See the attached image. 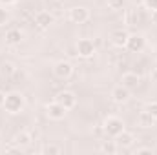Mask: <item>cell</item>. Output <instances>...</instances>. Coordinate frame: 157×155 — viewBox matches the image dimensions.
<instances>
[{
  "label": "cell",
  "mask_w": 157,
  "mask_h": 155,
  "mask_svg": "<svg viewBox=\"0 0 157 155\" xmlns=\"http://www.w3.org/2000/svg\"><path fill=\"white\" fill-rule=\"evenodd\" d=\"M130 93H132V91L121 84V86H115V88L112 89V99H113V102H117V104H124V102L130 100Z\"/></svg>",
  "instance_id": "cell-10"
},
{
  "label": "cell",
  "mask_w": 157,
  "mask_h": 155,
  "mask_svg": "<svg viewBox=\"0 0 157 155\" xmlns=\"http://www.w3.org/2000/svg\"><path fill=\"white\" fill-rule=\"evenodd\" d=\"M128 31H124V29H115V31H112V35H110V40H112V44L115 46V47H124L126 46V40H128Z\"/></svg>",
  "instance_id": "cell-12"
},
{
  "label": "cell",
  "mask_w": 157,
  "mask_h": 155,
  "mask_svg": "<svg viewBox=\"0 0 157 155\" xmlns=\"http://www.w3.org/2000/svg\"><path fill=\"white\" fill-rule=\"evenodd\" d=\"M130 53H141L144 47H146V39L139 33H133V35H128L126 40V46H124Z\"/></svg>",
  "instance_id": "cell-3"
},
{
  "label": "cell",
  "mask_w": 157,
  "mask_h": 155,
  "mask_svg": "<svg viewBox=\"0 0 157 155\" xmlns=\"http://www.w3.org/2000/svg\"><path fill=\"white\" fill-rule=\"evenodd\" d=\"M6 152H7V153H20V152H22V148H18V146L15 144V146H9Z\"/></svg>",
  "instance_id": "cell-25"
},
{
  "label": "cell",
  "mask_w": 157,
  "mask_h": 155,
  "mask_svg": "<svg viewBox=\"0 0 157 155\" xmlns=\"http://www.w3.org/2000/svg\"><path fill=\"white\" fill-rule=\"evenodd\" d=\"M46 2H57V0H46Z\"/></svg>",
  "instance_id": "cell-30"
},
{
  "label": "cell",
  "mask_w": 157,
  "mask_h": 155,
  "mask_svg": "<svg viewBox=\"0 0 157 155\" xmlns=\"http://www.w3.org/2000/svg\"><path fill=\"white\" fill-rule=\"evenodd\" d=\"M144 112H146V113H150V115L157 120V100H150V102H146Z\"/></svg>",
  "instance_id": "cell-18"
},
{
  "label": "cell",
  "mask_w": 157,
  "mask_h": 155,
  "mask_svg": "<svg viewBox=\"0 0 157 155\" xmlns=\"http://www.w3.org/2000/svg\"><path fill=\"white\" fill-rule=\"evenodd\" d=\"M150 77H152V80H155V82H157V70L154 71V73H150Z\"/></svg>",
  "instance_id": "cell-29"
},
{
  "label": "cell",
  "mask_w": 157,
  "mask_h": 155,
  "mask_svg": "<svg viewBox=\"0 0 157 155\" xmlns=\"http://www.w3.org/2000/svg\"><path fill=\"white\" fill-rule=\"evenodd\" d=\"M77 55L80 59H90L95 55V44L90 39H80L77 42Z\"/></svg>",
  "instance_id": "cell-6"
},
{
  "label": "cell",
  "mask_w": 157,
  "mask_h": 155,
  "mask_svg": "<svg viewBox=\"0 0 157 155\" xmlns=\"http://www.w3.org/2000/svg\"><path fill=\"white\" fill-rule=\"evenodd\" d=\"M66 113H68V110L64 106H60L57 100H53V102H49L46 106V115L49 117L51 120H62L66 117Z\"/></svg>",
  "instance_id": "cell-8"
},
{
  "label": "cell",
  "mask_w": 157,
  "mask_h": 155,
  "mask_svg": "<svg viewBox=\"0 0 157 155\" xmlns=\"http://www.w3.org/2000/svg\"><path fill=\"white\" fill-rule=\"evenodd\" d=\"M137 122H139V126L141 128H152L154 124H155V119L150 115V113H146L144 110L139 113V119H137Z\"/></svg>",
  "instance_id": "cell-16"
},
{
  "label": "cell",
  "mask_w": 157,
  "mask_h": 155,
  "mask_svg": "<svg viewBox=\"0 0 157 155\" xmlns=\"http://www.w3.org/2000/svg\"><path fill=\"white\" fill-rule=\"evenodd\" d=\"M53 73L55 77L60 78V80H66L73 75V66L68 62V60H59L55 66H53Z\"/></svg>",
  "instance_id": "cell-7"
},
{
  "label": "cell",
  "mask_w": 157,
  "mask_h": 155,
  "mask_svg": "<svg viewBox=\"0 0 157 155\" xmlns=\"http://www.w3.org/2000/svg\"><path fill=\"white\" fill-rule=\"evenodd\" d=\"M124 4H126V0H108V7H110V9H113V11L122 9V7H124Z\"/></svg>",
  "instance_id": "cell-19"
},
{
  "label": "cell",
  "mask_w": 157,
  "mask_h": 155,
  "mask_svg": "<svg viewBox=\"0 0 157 155\" xmlns=\"http://www.w3.org/2000/svg\"><path fill=\"white\" fill-rule=\"evenodd\" d=\"M115 142L119 144V148H130V146H133V142H135V137H133V133H130V131H121L117 137H115Z\"/></svg>",
  "instance_id": "cell-13"
},
{
  "label": "cell",
  "mask_w": 157,
  "mask_h": 155,
  "mask_svg": "<svg viewBox=\"0 0 157 155\" xmlns=\"http://www.w3.org/2000/svg\"><path fill=\"white\" fill-rule=\"evenodd\" d=\"M60 152H62V150H60V148H59V146H55V144H46V146H44V148H42V153H60Z\"/></svg>",
  "instance_id": "cell-20"
},
{
  "label": "cell",
  "mask_w": 157,
  "mask_h": 155,
  "mask_svg": "<svg viewBox=\"0 0 157 155\" xmlns=\"http://www.w3.org/2000/svg\"><path fill=\"white\" fill-rule=\"evenodd\" d=\"M101 152L102 153H108V155H113L119 152V144L115 141H104L102 144H101Z\"/></svg>",
  "instance_id": "cell-17"
},
{
  "label": "cell",
  "mask_w": 157,
  "mask_h": 155,
  "mask_svg": "<svg viewBox=\"0 0 157 155\" xmlns=\"http://www.w3.org/2000/svg\"><path fill=\"white\" fill-rule=\"evenodd\" d=\"M4 100H6V93L0 91V108H4Z\"/></svg>",
  "instance_id": "cell-26"
},
{
  "label": "cell",
  "mask_w": 157,
  "mask_h": 155,
  "mask_svg": "<svg viewBox=\"0 0 157 155\" xmlns=\"http://www.w3.org/2000/svg\"><path fill=\"white\" fill-rule=\"evenodd\" d=\"M22 39H24L22 31H20V29H17V28L9 29V31L6 33V44H9V46H17V44H20Z\"/></svg>",
  "instance_id": "cell-15"
},
{
  "label": "cell",
  "mask_w": 157,
  "mask_h": 155,
  "mask_svg": "<svg viewBox=\"0 0 157 155\" xmlns=\"http://www.w3.org/2000/svg\"><path fill=\"white\" fill-rule=\"evenodd\" d=\"M102 130H104V133L108 135V137H117L121 131H124V122H122V119H119L115 115H110L104 119V124H102Z\"/></svg>",
  "instance_id": "cell-2"
},
{
  "label": "cell",
  "mask_w": 157,
  "mask_h": 155,
  "mask_svg": "<svg viewBox=\"0 0 157 155\" xmlns=\"http://www.w3.org/2000/svg\"><path fill=\"white\" fill-rule=\"evenodd\" d=\"M53 22H55V17H53L49 11H39V13L35 15V24L39 26L40 29H48Z\"/></svg>",
  "instance_id": "cell-11"
},
{
  "label": "cell",
  "mask_w": 157,
  "mask_h": 155,
  "mask_svg": "<svg viewBox=\"0 0 157 155\" xmlns=\"http://www.w3.org/2000/svg\"><path fill=\"white\" fill-rule=\"evenodd\" d=\"M31 141H33V137H31V133H28V131H18V133H15V137H13V144H17L18 148H28L29 144H31Z\"/></svg>",
  "instance_id": "cell-14"
},
{
  "label": "cell",
  "mask_w": 157,
  "mask_h": 155,
  "mask_svg": "<svg viewBox=\"0 0 157 155\" xmlns=\"http://www.w3.org/2000/svg\"><path fill=\"white\" fill-rule=\"evenodd\" d=\"M13 2H17V0H0V4H4V6H9V4H13Z\"/></svg>",
  "instance_id": "cell-27"
},
{
  "label": "cell",
  "mask_w": 157,
  "mask_h": 155,
  "mask_svg": "<svg viewBox=\"0 0 157 155\" xmlns=\"http://www.w3.org/2000/svg\"><path fill=\"white\" fill-rule=\"evenodd\" d=\"M24 106H26V99H24L22 93H18V91H11V93L6 95L4 108H6L7 113L17 115V113H20V112L24 110Z\"/></svg>",
  "instance_id": "cell-1"
},
{
  "label": "cell",
  "mask_w": 157,
  "mask_h": 155,
  "mask_svg": "<svg viewBox=\"0 0 157 155\" xmlns=\"http://www.w3.org/2000/svg\"><path fill=\"white\" fill-rule=\"evenodd\" d=\"M13 71H15L13 64H9V62H7V64H2V70H0V73H2V75H11Z\"/></svg>",
  "instance_id": "cell-21"
},
{
  "label": "cell",
  "mask_w": 157,
  "mask_h": 155,
  "mask_svg": "<svg viewBox=\"0 0 157 155\" xmlns=\"http://www.w3.org/2000/svg\"><path fill=\"white\" fill-rule=\"evenodd\" d=\"M152 20L157 24V9H155V11H152Z\"/></svg>",
  "instance_id": "cell-28"
},
{
  "label": "cell",
  "mask_w": 157,
  "mask_h": 155,
  "mask_svg": "<svg viewBox=\"0 0 157 155\" xmlns=\"http://www.w3.org/2000/svg\"><path fill=\"white\" fill-rule=\"evenodd\" d=\"M55 100H57L60 106H64L68 112H70V110H73V108L77 106V95H75L73 91H70V89H64V91L57 93Z\"/></svg>",
  "instance_id": "cell-4"
},
{
  "label": "cell",
  "mask_w": 157,
  "mask_h": 155,
  "mask_svg": "<svg viewBox=\"0 0 157 155\" xmlns=\"http://www.w3.org/2000/svg\"><path fill=\"white\" fill-rule=\"evenodd\" d=\"M70 20L73 24H86L90 20V9L84 7V6H77V7H71L70 9Z\"/></svg>",
  "instance_id": "cell-5"
},
{
  "label": "cell",
  "mask_w": 157,
  "mask_h": 155,
  "mask_svg": "<svg viewBox=\"0 0 157 155\" xmlns=\"http://www.w3.org/2000/svg\"><path fill=\"white\" fill-rule=\"evenodd\" d=\"M146 153H154V150H152V148H137V150H135V155H146Z\"/></svg>",
  "instance_id": "cell-24"
},
{
  "label": "cell",
  "mask_w": 157,
  "mask_h": 155,
  "mask_svg": "<svg viewBox=\"0 0 157 155\" xmlns=\"http://www.w3.org/2000/svg\"><path fill=\"white\" fill-rule=\"evenodd\" d=\"M7 22V11L4 7H0V26H4Z\"/></svg>",
  "instance_id": "cell-23"
},
{
  "label": "cell",
  "mask_w": 157,
  "mask_h": 155,
  "mask_svg": "<svg viewBox=\"0 0 157 155\" xmlns=\"http://www.w3.org/2000/svg\"><path fill=\"white\" fill-rule=\"evenodd\" d=\"M121 82H122L124 88H128L130 91H133V89H137V86L141 84V77H139L135 71H126V73H122Z\"/></svg>",
  "instance_id": "cell-9"
},
{
  "label": "cell",
  "mask_w": 157,
  "mask_h": 155,
  "mask_svg": "<svg viewBox=\"0 0 157 155\" xmlns=\"http://www.w3.org/2000/svg\"><path fill=\"white\" fill-rule=\"evenodd\" d=\"M143 4H144V7L148 11H155L157 9V0H143Z\"/></svg>",
  "instance_id": "cell-22"
}]
</instances>
